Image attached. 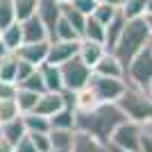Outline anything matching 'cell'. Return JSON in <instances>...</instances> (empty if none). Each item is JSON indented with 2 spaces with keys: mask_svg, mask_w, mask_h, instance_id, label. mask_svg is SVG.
Masks as SVG:
<instances>
[{
  "mask_svg": "<svg viewBox=\"0 0 152 152\" xmlns=\"http://www.w3.org/2000/svg\"><path fill=\"white\" fill-rule=\"evenodd\" d=\"M125 121L127 118L116 104H98L91 111H75V132L89 134V136L98 139L100 143L109 145L111 134Z\"/></svg>",
  "mask_w": 152,
  "mask_h": 152,
  "instance_id": "cell-1",
  "label": "cell"
},
{
  "mask_svg": "<svg viewBox=\"0 0 152 152\" xmlns=\"http://www.w3.org/2000/svg\"><path fill=\"white\" fill-rule=\"evenodd\" d=\"M150 43H152V37H150L145 18H134V20H127L125 23V30H123L121 39H118V43L114 45L111 52H114L116 57H118V61L127 68L129 61H132L136 55H141Z\"/></svg>",
  "mask_w": 152,
  "mask_h": 152,
  "instance_id": "cell-2",
  "label": "cell"
},
{
  "mask_svg": "<svg viewBox=\"0 0 152 152\" xmlns=\"http://www.w3.org/2000/svg\"><path fill=\"white\" fill-rule=\"evenodd\" d=\"M116 107L132 123H139V125H150L152 123V98L143 89L127 86L125 93L121 95V100L116 102Z\"/></svg>",
  "mask_w": 152,
  "mask_h": 152,
  "instance_id": "cell-3",
  "label": "cell"
},
{
  "mask_svg": "<svg viewBox=\"0 0 152 152\" xmlns=\"http://www.w3.org/2000/svg\"><path fill=\"white\" fill-rule=\"evenodd\" d=\"M125 82L127 86H134V89H143V91L150 89L152 84V48L150 45L129 61V66L125 68Z\"/></svg>",
  "mask_w": 152,
  "mask_h": 152,
  "instance_id": "cell-4",
  "label": "cell"
},
{
  "mask_svg": "<svg viewBox=\"0 0 152 152\" xmlns=\"http://www.w3.org/2000/svg\"><path fill=\"white\" fill-rule=\"evenodd\" d=\"M86 86L93 91L95 100L100 104H116L121 100V95L125 93L127 82L125 80H118V77H102V75L91 73V80Z\"/></svg>",
  "mask_w": 152,
  "mask_h": 152,
  "instance_id": "cell-5",
  "label": "cell"
},
{
  "mask_svg": "<svg viewBox=\"0 0 152 152\" xmlns=\"http://www.w3.org/2000/svg\"><path fill=\"white\" fill-rule=\"evenodd\" d=\"M141 134H143V125L132 121H125L116 127V132L109 139V150L116 152H139Z\"/></svg>",
  "mask_w": 152,
  "mask_h": 152,
  "instance_id": "cell-6",
  "label": "cell"
},
{
  "mask_svg": "<svg viewBox=\"0 0 152 152\" xmlns=\"http://www.w3.org/2000/svg\"><path fill=\"white\" fill-rule=\"evenodd\" d=\"M61 70V80H64V91H68V93H77V91H82L91 80V73L93 70L86 66L80 57L70 59L66 61L64 66H59Z\"/></svg>",
  "mask_w": 152,
  "mask_h": 152,
  "instance_id": "cell-7",
  "label": "cell"
},
{
  "mask_svg": "<svg viewBox=\"0 0 152 152\" xmlns=\"http://www.w3.org/2000/svg\"><path fill=\"white\" fill-rule=\"evenodd\" d=\"M80 52V41H50L48 48V61L52 66H64L66 61L77 57Z\"/></svg>",
  "mask_w": 152,
  "mask_h": 152,
  "instance_id": "cell-8",
  "label": "cell"
},
{
  "mask_svg": "<svg viewBox=\"0 0 152 152\" xmlns=\"http://www.w3.org/2000/svg\"><path fill=\"white\" fill-rule=\"evenodd\" d=\"M37 16H39V20L45 25L48 37L52 39L55 27H57L59 18H61V2H59V0H39L37 2Z\"/></svg>",
  "mask_w": 152,
  "mask_h": 152,
  "instance_id": "cell-9",
  "label": "cell"
},
{
  "mask_svg": "<svg viewBox=\"0 0 152 152\" xmlns=\"http://www.w3.org/2000/svg\"><path fill=\"white\" fill-rule=\"evenodd\" d=\"M48 48H50V41H43V43H23L14 55L20 61L34 66V68H41L48 61Z\"/></svg>",
  "mask_w": 152,
  "mask_h": 152,
  "instance_id": "cell-10",
  "label": "cell"
},
{
  "mask_svg": "<svg viewBox=\"0 0 152 152\" xmlns=\"http://www.w3.org/2000/svg\"><path fill=\"white\" fill-rule=\"evenodd\" d=\"M64 107H66V95L64 93H41L34 114L45 116V118H52V116L57 114V111H61Z\"/></svg>",
  "mask_w": 152,
  "mask_h": 152,
  "instance_id": "cell-11",
  "label": "cell"
},
{
  "mask_svg": "<svg viewBox=\"0 0 152 152\" xmlns=\"http://www.w3.org/2000/svg\"><path fill=\"white\" fill-rule=\"evenodd\" d=\"M20 30H23V43H43V41H50L48 30L39 20V16H32V18L23 20Z\"/></svg>",
  "mask_w": 152,
  "mask_h": 152,
  "instance_id": "cell-12",
  "label": "cell"
},
{
  "mask_svg": "<svg viewBox=\"0 0 152 152\" xmlns=\"http://www.w3.org/2000/svg\"><path fill=\"white\" fill-rule=\"evenodd\" d=\"M95 75H102V77H118V80H125V66L118 61L114 52H107L104 57L98 61V66L93 68Z\"/></svg>",
  "mask_w": 152,
  "mask_h": 152,
  "instance_id": "cell-13",
  "label": "cell"
},
{
  "mask_svg": "<svg viewBox=\"0 0 152 152\" xmlns=\"http://www.w3.org/2000/svg\"><path fill=\"white\" fill-rule=\"evenodd\" d=\"M104 55H107V48H104L102 43H93V41H80V52H77V57L82 59V61L86 64L91 70L98 66V61H100Z\"/></svg>",
  "mask_w": 152,
  "mask_h": 152,
  "instance_id": "cell-14",
  "label": "cell"
},
{
  "mask_svg": "<svg viewBox=\"0 0 152 152\" xmlns=\"http://www.w3.org/2000/svg\"><path fill=\"white\" fill-rule=\"evenodd\" d=\"M25 136H27V129H25V123H23V116L5 123V125H0V139L7 141L9 145H16V143H18L20 139H25Z\"/></svg>",
  "mask_w": 152,
  "mask_h": 152,
  "instance_id": "cell-15",
  "label": "cell"
},
{
  "mask_svg": "<svg viewBox=\"0 0 152 152\" xmlns=\"http://www.w3.org/2000/svg\"><path fill=\"white\" fill-rule=\"evenodd\" d=\"M39 70H41V77H43V84H45V93H64V80H61L59 66L43 64Z\"/></svg>",
  "mask_w": 152,
  "mask_h": 152,
  "instance_id": "cell-16",
  "label": "cell"
},
{
  "mask_svg": "<svg viewBox=\"0 0 152 152\" xmlns=\"http://www.w3.org/2000/svg\"><path fill=\"white\" fill-rule=\"evenodd\" d=\"M125 23L127 18L123 16V12L116 14V18L109 23V25H104V48H107V52L114 50V45L118 43V39H121L123 30H125Z\"/></svg>",
  "mask_w": 152,
  "mask_h": 152,
  "instance_id": "cell-17",
  "label": "cell"
},
{
  "mask_svg": "<svg viewBox=\"0 0 152 152\" xmlns=\"http://www.w3.org/2000/svg\"><path fill=\"white\" fill-rule=\"evenodd\" d=\"M70 152H109V145L100 143L98 139H93L89 134L75 132V141H73Z\"/></svg>",
  "mask_w": 152,
  "mask_h": 152,
  "instance_id": "cell-18",
  "label": "cell"
},
{
  "mask_svg": "<svg viewBox=\"0 0 152 152\" xmlns=\"http://www.w3.org/2000/svg\"><path fill=\"white\" fill-rule=\"evenodd\" d=\"M0 43L7 48V52H16L23 45V30H20V23H12L9 27L0 32Z\"/></svg>",
  "mask_w": 152,
  "mask_h": 152,
  "instance_id": "cell-19",
  "label": "cell"
},
{
  "mask_svg": "<svg viewBox=\"0 0 152 152\" xmlns=\"http://www.w3.org/2000/svg\"><path fill=\"white\" fill-rule=\"evenodd\" d=\"M50 145L57 152H70L75 141V129H50Z\"/></svg>",
  "mask_w": 152,
  "mask_h": 152,
  "instance_id": "cell-20",
  "label": "cell"
},
{
  "mask_svg": "<svg viewBox=\"0 0 152 152\" xmlns=\"http://www.w3.org/2000/svg\"><path fill=\"white\" fill-rule=\"evenodd\" d=\"M23 123H25V129L27 134H50V118L45 116H39V114H25L23 116Z\"/></svg>",
  "mask_w": 152,
  "mask_h": 152,
  "instance_id": "cell-21",
  "label": "cell"
},
{
  "mask_svg": "<svg viewBox=\"0 0 152 152\" xmlns=\"http://www.w3.org/2000/svg\"><path fill=\"white\" fill-rule=\"evenodd\" d=\"M16 73H18V57L14 52H7L0 59V82L16 84Z\"/></svg>",
  "mask_w": 152,
  "mask_h": 152,
  "instance_id": "cell-22",
  "label": "cell"
},
{
  "mask_svg": "<svg viewBox=\"0 0 152 152\" xmlns=\"http://www.w3.org/2000/svg\"><path fill=\"white\" fill-rule=\"evenodd\" d=\"M39 98H41V93H34V91H27V89H18L14 100H16V104H18V111L25 116V114H32V111L37 109Z\"/></svg>",
  "mask_w": 152,
  "mask_h": 152,
  "instance_id": "cell-23",
  "label": "cell"
},
{
  "mask_svg": "<svg viewBox=\"0 0 152 152\" xmlns=\"http://www.w3.org/2000/svg\"><path fill=\"white\" fill-rule=\"evenodd\" d=\"M50 127L52 129H75V109L66 104L61 111H57L50 118Z\"/></svg>",
  "mask_w": 152,
  "mask_h": 152,
  "instance_id": "cell-24",
  "label": "cell"
},
{
  "mask_svg": "<svg viewBox=\"0 0 152 152\" xmlns=\"http://www.w3.org/2000/svg\"><path fill=\"white\" fill-rule=\"evenodd\" d=\"M82 41H93V43L104 45V25L100 20H95L93 16H89L86 25H84V32H82Z\"/></svg>",
  "mask_w": 152,
  "mask_h": 152,
  "instance_id": "cell-25",
  "label": "cell"
},
{
  "mask_svg": "<svg viewBox=\"0 0 152 152\" xmlns=\"http://www.w3.org/2000/svg\"><path fill=\"white\" fill-rule=\"evenodd\" d=\"M50 41H82V37H80L75 27L61 16L59 23H57V27H55V34H52Z\"/></svg>",
  "mask_w": 152,
  "mask_h": 152,
  "instance_id": "cell-26",
  "label": "cell"
},
{
  "mask_svg": "<svg viewBox=\"0 0 152 152\" xmlns=\"http://www.w3.org/2000/svg\"><path fill=\"white\" fill-rule=\"evenodd\" d=\"M61 16H64L66 20H68L70 25H73V27L77 30V34L82 37L84 25H86V18H89V16H84L82 12H77V9H75L73 5H61Z\"/></svg>",
  "mask_w": 152,
  "mask_h": 152,
  "instance_id": "cell-27",
  "label": "cell"
},
{
  "mask_svg": "<svg viewBox=\"0 0 152 152\" xmlns=\"http://www.w3.org/2000/svg\"><path fill=\"white\" fill-rule=\"evenodd\" d=\"M37 2L39 0H14V16H16V23H23V20L37 16Z\"/></svg>",
  "mask_w": 152,
  "mask_h": 152,
  "instance_id": "cell-28",
  "label": "cell"
},
{
  "mask_svg": "<svg viewBox=\"0 0 152 152\" xmlns=\"http://www.w3.org/2000/svg\"><path fill=\"white\" fill-rule=\"evenodd\" d=\"M121 12L127 20L134 18H145V0H123Z\"/></svg>",
  "mask_w": 152,
  "mask_h": 152,
  "instance_id": "cell-29",
  "label": "cell"
},
{
  "mask_svg": "<svg viewBox=\"0 0 152 152\" xmlns=\"http://www.w3.org/2000/svg\"><path fill=\"white\" fill-rule=\"evenodd\" d=\"M18 116H23V114L18 111L16 100H0V125L14 121V118H18Z\"/></svg>",
  "mask_w": 152,
  "mask_h": 152,
  "instance_id": "cell-30",
  "label": "cell"
},
{
  "mask_svg": "<svg viewBox=\"0 0 152 152\" xmlns=\"http://www.w3.org/2000/svg\"><path fill=\"white\" fill-rule=\"evenodd\" d=\"M121 12V7H114V5H98L95 7V12L91 14L95 20H100L102 25H109L111 20L116 18V14Z\"/></svg>",
  "mask_w": 152,
  "mask_h": 152,
  "instance_id": "cell-31",
  "label": "cell"
},
{
  "mask_svg": "<svg viewBox=\"0 0 152 152\" xmlns=\"http://www.w3.org/2000/svg\"><path fill=\"white\" fill-rule=\"evenodd\" d=\"M18 89H27V91H34V93H45V84H43V77H41V70H34L25 82L18 84Z\"/></svg>",
  "mask_w": 152,
  "mask_h": 152,
  "instance_id": "cell-32",
  "label": "cell"
},
{
  "mask_svg": "<svg viewBox=\"0 0 152 152\" xmlns=\"http://www.w3.org/2000/svg\"><path fill=\"white\" fill-rule=\"evenodd\" d=\"M12 23H16V16H14V0H0V30L9 27Z\"/></svg>",
  "mask_w": 152,
  "mask_h": 152,
  "instance_id": "cell-33",
  "label": "cell"
},
{
  "mask_svg": "<svg viewBox=\"0 0 152 152\" xmlns=\"http://www.w3.org/2000/svg\"><path fill=\"white\" fill-rule=\"evenodd\" d=\"M27 136H30V141L34 143L37 152H50V150H52L50 136H48V134H27Z\"/></svg>",
  "mask_w": 152,
  "mask_h": 152,
  "instance_id": "cell-34",
  "label": "cell"
},
{
  "mask_svg": "<svg viewBox=\"0 0 152 152\" xmlns=\"http://www.w3.org/2000/svg\"><path fill=\"white\" fill-rule=\"evenodd\" d=\"M139 152H152V127H150V125H143V134H141Z\"/></svg>",
  "mask_w": 152,
  "mask_h": 152,
  "instance_id": "cell-35",
  "label": "cell"
},
{
  "mask_svg": "<svg viewBox=\"0 0 152 152\" xmlns=\"http://www.w3.org/2000/svg\"><path fill=\"white\" fill-rule=\"evenodd\" d=\"M70 5L75 7L77 12H82L84 16H91V14L95 12V7H98V2H95V0H75V2H70Z\"/></svg>",
  "mask_w": 152,
  "mask_h": 152,
  "instance_id": "cell-36",
  "label": "cell"
},
{
  "mask_svg": "<svg viewBox=\"0 0 152 152\" xmlns=\"http://www.w3.org/2000/svg\"><path fill=\"white\" fill-rule=\"evenodd\" d=\"M34 70H37L34 66H30V64H25V61H20V59H18V73H16V86H18L20 82H25L27 77H30L32 73H34Z\"/></svg>",
  "mask_w": 152,
  "mask_h": 152,
  "instance_id": "cell-37",
  "label": "cell"
},
{
  "mask_svg": "<svg viewBox=\"0 0 152 152\" xmlns=\"http://www.w3.org/2000/svg\"><path fill=\"white\" fill-rule=\"evenodd\" d=\"M16 91L18 86L12 82H0V100H14L16 98Z\"/></svg>",
  "mask_w": 152,
  "mask_h": 152,
  "instance_id": "cell-38",
  "label": "cell"
},
{
  "mask_svg": "<svg viewBox=\"0 0 152 152\" xmlns=\"http://www.w3.org/2000/svg\"><path fill=\"white\" fill-rule=\"evenodd\" d=\"M14 152H37V148H34V143L30 141V136H25V139H20L16 145H14Z\"/></svg>",
  "mask_w": 152,
  "mask_h": 152,
  "instance_id": "cell-39",
  "label": "cell"
},
{
  "mask_svg": "<svg viewBox=\"0 0 152 152\" xmlns=\"http://www.w3.org/2000/svg\"><path fill=\"white\" fill-rule=\"evenodd\" d=\"M98 5H114V7H121L123 0H95Z\"/></svg>",
  "mask_w": 152,
  "mask_h": 152,
  "instance_id": "cell-40",
  "label": "cell"
},
{
  "mask_svg": "<svg viewBox=\"0 0 152 152\" xmlns=\"http://www.w3.org/2000/svg\"><path fill=\"white\" fill-rule=\"evenodd\" d=\"M0 152H14V145H9L7 141L0 139Z\"/></svg>",
  "mask_w": 152,
  "mask_h": 152,
  "instance_id": "cell-41",
  "label": "cell"
},
{
  "mask_svg": "<svg viewBox=\"0 0 152 152\" xmlns=\"http://www.w3.org/2000/svg\"><path fill=\"white\" fill-rule=\"evenodd\" d=\"M145 16H152V0H145Z\"/></svg>",
  "mask_w": 152,
  "mask_h": 152,
  "instance_id": "cell-42",
  "label": "cell"
},
{
  "mask_svg": "<svg viewBox=\"0 0 152 152\" xmlns=\"http://www.w3.org/2000/svg\"><path fill=\"white\" fill-rule=\"evenodd\" d=\"M145 23H148V30H150V37H152V16H145Z\"/></svg>",
  "mask_w": 152,
  "mask_h": 152,
  "instance_id": "cell-43",
  "label": "cell"
},
{
  "mask_svg": "<svg viewBox=\"0 0 152 152\" xmlns=\"http://www.w3.org/2000/svg\"><path fill=\"white\" fill-rule=\"evenodd\" d=\"M5 55H7V48H5V45H2V43H0V59L5 57Z\"/></svg>",
  "mask_w": 152,
  "mask_h": 152,
  "instance_id": "cell-44",
  "label": "cell"
},
{
  "mask_svg": "<svg viewBox=\"0 0 152 152\" xmlns=\"http://www.w3.org/2000/svg\"><path fill=\"white\" fill-rule=\"evenodd\" d=\"M61 5H70V2H75V0H59Z\"/></svg>",
  "mask_w": 152,
  "mask_h": 152,
  "instance_id": "cell-45",
  "label": "cell"
},
{
  "mask_svg": "<svg viewBox=\"0 0 152 152\" xmlns=\"http://www.w3.org/2000/svg\"><path fill=\"white\" fill-rule=\"evenodd\" d=\"M148 93H150V98H152V84H150V89H148Z\"/></svg>",
  "mask_w": 152,
  "mask_h": 152,
  "instance_id": "cell-46",
  "label": "cell"
},
{
  "mask_svg": "<svg viewBox=\"0 0 152 152\" xmlns=\"http://www.w3.org/2000/svg\"><path fill=\"white\" fill-rule=\"evenodd\" d=\"M50 152H57V150H50Z\"/></svg>",
  "mask_w": 152,
  "mask_h": 152,
  "instance_id": "cell-47",
  "label": "cell"
},
{
  "mask_svg": "<svg viewBox=\"0 0 152 152\" xmlns=\"http://www.w3.org/2000/svg\"><path fill=\"white\" fill-rule=\"evenodd\" d=\"M109 152H114V150H109Z\"/></svg>",
  "mask_w": 152,
  "mask_h": 152,
  "instance_id": "cell-48",
  "label": "cell"
},
{
  "mask_svg": "<svg viewBox=\"0 0 152 152\" xmlns=\"http://www.w3.org/2000/svg\"><path fill=\"white\" fill-rule=\"evenodd\" d=\"M150 127H152V123H150Z\"/></svg>",
  "mask_w": 152,
  "mask_h": 152,
  "instance_id": "cell-49",
  "label": "cell"
},
{
  "mask_svg": "<svg viewBox=\"0 0 152 152\" xmlns=\"http://www.w3.org/2000/svg\"><path fill=\"white\" fill-rule=\"evenodd\" d=\"M150 48H152V43H150Z\"/></svg>",
  "mask_w": 152,
  "mask_h": 152,
  "instance_id": "cell-50",
  "label": "cell"
},
{
  "mask_svg": "<svg viewBox=\"0 0 152 152\" xmlns=\"http://www.w3.org/2000/svg\"><path fill=\"white\" fill-rule=\"evenodd\" d=\"M0 32H2V30H0Z\"/></svg>",
  "mask_w": 152,
  "mask_h": 152,
  "instance_id": "cell-51",
  "label": "cell"
},
{
  "mask_svg": "<svg viewBox=\"0 0 152 152\" xmlns=\"http://www.w3.org/2000/svg\"><path fill=\"white\" fill-rule=\"evenodd\" d=\"M114 152H116V150H114Z\"/></svg>",
  "mask_w": 152,
  "mask_h": 152,
  "instance_id": "cell-52",
  "label": "cell"
}]
</instances>
